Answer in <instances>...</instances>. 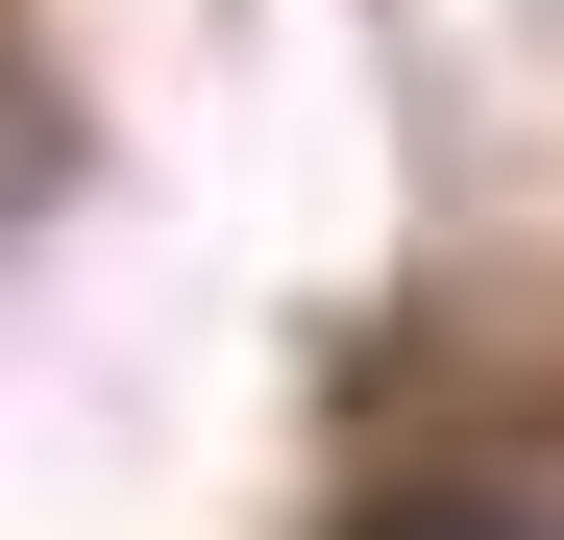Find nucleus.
Here are the masks:
<instances>
[{
	"mask_svg": "<svg viewBox=\"0 0 564 540\" xmlns=\"http://www.w3.org/2000/svg\"><path fill=\"white\" fill-rule=\"evenodd\" d=\"M368 540H564V516H540V492H393Z\"/></svg>",
	"mask_w": 564,
	"mask_h": 540,
	"instance_id": "obj_1",
	"label": "nucleus"
}]
</instances>
